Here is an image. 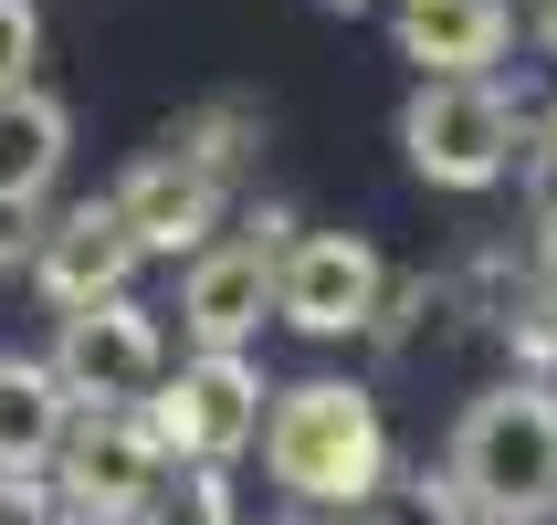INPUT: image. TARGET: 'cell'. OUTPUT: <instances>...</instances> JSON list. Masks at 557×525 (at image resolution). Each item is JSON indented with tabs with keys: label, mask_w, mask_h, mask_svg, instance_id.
I'll return each instance as SVG.
<instances>
[{
	"label": "cell",
	"mask_w": 557,
	"mask_h": 525,
	"mask_svg": "<svg viewBox=\"0 0 557 525\" xmlns=\"http://www.w3.org/2000/svg\"><path fill=\"white\" fill-rule=\"evenodd\" d=\"M442 495L473 525H547L557 515V389L547 378H505L453 421Z\"/></svg>",
	"instance_id": "1"
},
{
	"label": "cell",
	"mask_w": 557,
	"mask_h": 525,
	"mask_svg": "<svg viewBox=\"0 0 557 525\" xmlns=\"http://www.w3.org/2000/svg\"><path fill=\"white\" fill-rule=\"evenodd\" d=\"M263 463L295 504H379L389 484V421H379L369 389H347V378H295V389H263Z\"/></svg>",
	"instance_id": "2"
},
{
	"label": "cell",
	"mask_w": 557,
	"mask_h": 525,
	"mask_svg": "<svg viewBox=\"0 0 557 525\" xmlns=\"http://www.w3.org/2000/svg\"><path fill=\"white\" fill-rule=\"evenodd\" d=\"M527 148V116L505 105L495 74H421L400 105V158L432 189H495Z\"/></svg>",
	"instance_id": "3"
},
{
	"label": "cell",
	"mask_w": 557,
	"mask_h": 525,
	"mask_svg": "<svg viewBox=\"0 0 557 525\" xmlns=\"http://www.w3.org/2000/svg\"><path fill=\"white\" fill-rule=\"evenodd\" d=\"M137 410H148L169 463H221L232 473V452H252V432H263V368L243 347H189L180 378H158Z\"/></svg>",
	"instance_id": "4"
},
{
	"label": "cell",
	"mask_w": 557,
	"mask_h": 525,
	"mask_svg": "<svg viewBox=\"0 0 557 525\" xmlns=\"http://www.w3.org/2000/svg\"><path fill=\"white\" fill-rule=\"evenodd\" d=\"M379 295H389V263L369 232H306L274 252V315L295 337H369Z\"/></svg>",
	"instance_id": "5"
},
{
	"label": "cell",
	"mask_w": 557,
	"mask_h": 525,
	"mask_svg": "<svg viewBox=\"0 0 557 525\" xmlns=\"http://www.w3.org/2000/svg\"><path fill=\"white\" fill-rule=\"evenodd\" d=\"M42 473L63 484L74 515H137V495L169 473V452H158V432H148L137 400H74V421H63V441H53Z\"/></svg>",
	"instance_id": "6"
},
{
	"label": "cell",
	"mask_w": 557,
	"mask_h": 525,
	"mask_svg": "<svg viewBox=\"0 0 557 525\" xmlns=\"http://www.w3.org/2000/svg\"><path fill=\"white\" fill-rule=\"evenodd\" d=\"M42 368L63 378V400H148L158 378H169V337H158V315L137 295H106V305L63 315V337H53Z\"/></svg>",
	"instance_id": "7"
},
{
	"label": "cell",
	"mask_w": 557,
	"mask_h": 525,
	"mask_svg": "<svg viewBox=\"0 0 557 525\" xmlns=\"http://www.w3.org/2000/svg\"><path fill=\"white\" fill-rule=\"evenodd\" d=\"M274 232H295V221H252L243 242H200L189 252V274H180V326L189 347H252V326L274 315Z\"/></svg>",
	"instance_id": "8"
},
{
	"label": "cell",
	"mask_w": 557,
	"mask_h": 525,
	"mask_svg": "<svg viewBox=\"0 0 557 525\" xmlns=\"http://www.w3.org/2000/svg\"><path fill=\"white\" fill-rule=\"evenodd\" d=\"M116 221H126V242H137V252L189 263V252L221 232V168H211V158H189V148L137 158V168L116 179Z\"/></svg>",
	"instance_id": "9"
},
{
	"label": "cell",
	"mask_w": 557,
	"mask_h": 525,
	"mask_svg": "<svg viewBox=\"0 0 557 525\" xmlns=\"http://www.w3.org/2000/svg\"><path fill=\"white\" fill-rule=\"evenodd\" d=\"M137 263H148V252L126 242L116 200H85V211H63L53 232H32V284H42V305H53V315L126 295V274H137Z\"/></svg>",
	"instance_id": "10"
},
{
	"label": "cell",
	"mask_w": 557,
	"mask_h": 525,
	"mask_svg": "<svg viewBox=\"0 0 557 525\" xmlns=\"http://www.w3.org/2000/svg\"><path fill=\"white\" fill-rule=\"evenodd\" d=\"M516 42L505 0H400V63L421 74H495Z\"/></svg>",
	"instance_id": "11"
},
{
	"label": "cell",
	"mask_w": 557,
	"mask_h": 525,
	"mask_svg": "<svg viewBox=\"0 0 557 525\" xmlns=\"http://www.w3.org/2000/svg\"><path fill=\"white\" fill-rule=\"evenodd\" d=\"M63 148H74L63 95H42V85L0 95V211H32V200L63 179Z\"/></svg>",
	"instance_id": "12"
},
{
	"label": "cell",
	"mask_w": 557,
	"mask_h": 525,
	"mask_svg": "<svg viewBox=\"0 0 557 525\" xmlns=\"http://www.w3.org/2000/svg\"><path fill=\"white\" fill-rule=\"evenodd\" d=\"M63 421H74L63 378L42 368V358H0V484H22V473L53 463Z\"/></svg>",
	"instance_id": "13"
},
{
	"label": "cell",
	"mask_w": 557,
	"mask_h": 525,
	"mask_svg": "<svg viewBox=\"0 0 557 525\" xmlns=\"http://www.w3.org/2000/svg\"><path fill=\"white\" fill-rule=\"evenodd\" d=\"M126 525H232V484H221V463H169Z\"/></svg>",
	"instance_id": "14"
},
{
	"label": "cell",
	"mask_w": 557,
	"mask_h": 525,
	"mask_svg": "<svg viewBox=\"0 0 557 525\" xmlns=\"http://www.w3.org/2000/svg\"><path fill=\"white\" fill-rule=\"evenodd\" d=\"M32 53H42V11L32 0H0V95L32 85Z\"/></svg>",
	"instance_id": "15"
},
{
	"label": "cell",
	"mask_w": 557,
	"mask_h": 525,
	"mask_svg": "<svg viewBox=\"0 0 557 525\" xmlns=\"http://www.w3.org/2000/svg\"><path fill=\"white\" fill-rule=\"evenodd\" d=\"M42 525H126V515H74V504H53Z\"/></svg>",
	"instance_id": "16"
},
{
	"label": "cell",
	"mask_w": 557,
	"mask_h": 525,
	"mask_svg": "<svg viewBox=\"0 0 557 525\" xmlns=\"http://www.w3.org/2000/svg\"><path fill=\"white\" fill-rule=\"evenodd\" d=\"M536 32H547V53H557V0H536Z\"/></svg>",
	"instance_id": "17"
},
{
	"label": "cell",
	"mask_w": 557,
	"mask_h": 525,
	"mask_svg": "<svg viewBox=\"0 0 557 525\" xmlns=\"http://www.w3.org/2000/svg\"><path fill=\"white\" fill-rule=\"evenodd\" d=\"M547 274H557V200H547Z\"/></svg>",
	"instance_id": "18"
},
{
	"label": "cell",
	"mask_w": 557,
	"mask_h": 525,
	"mask_svg": "<svg viewBox=\"0 0 557 525\" xmlns=\"http://www.w3.org/2000/svg\"><path fill=\"white\" fill-rule=\"evenodd\" d=\"M326 11H369V0H326Z\"/></svg>",
	"instance_id": "19"
}]
</instances>
